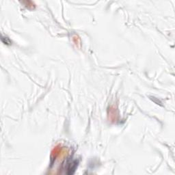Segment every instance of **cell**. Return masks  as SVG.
Segmentation results:
<instances>
[{
  "label": "cell",
  "mask_w": 175,
  "mask_h": 175,
  "mask_svg": "<svg viewBox=\"0 0 175 175\" xmlns=\"http://www.w3.org/2000/svg\"><path fill=\"white\" fill-rule=\"evenodd\" d=\"M78 166V161L77 160H73V161H70L68 162L67 170H68L67 174H73L74 172L75 171V169L77 168Z\"/></svg>",
  "instance_id": "1"
}]
</instances>
